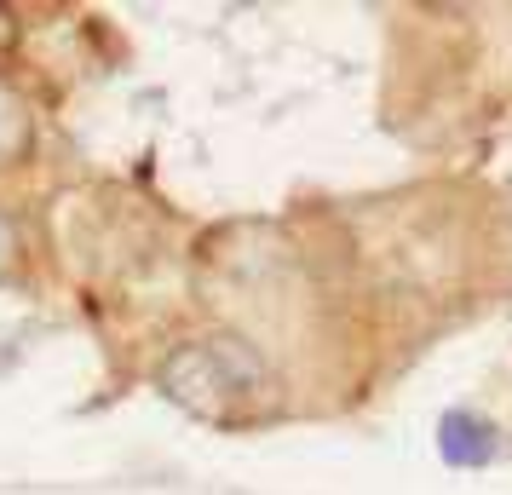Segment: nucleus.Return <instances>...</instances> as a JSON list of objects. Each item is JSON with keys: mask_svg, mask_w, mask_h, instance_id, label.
I'll return each instance as SVG.
<instances>
[{"mask_svg": "<svg viewBox=\"0 0 512 495\" xmlns=\"http://www.w3.org/2000/svg\"><path fill=\"white\" fill-rule=\"evenodd\" d=\"M495 426L484 421V415H472V409H449L438 421V455L449 461V467H484V461H495Z\"/></svg>", "mask_w": 512, "mask_h": 495, "instance_id": "2", "label": "nucleus"}, {"mask_svg": "<svg viewBox=\"0 0 512 495\" xmlns=\"http://www.w3.org/2000/svg\"><path fill=\"white\" fill-rule=\"evenodd\" d=\"M0 248H6V225H0Z\"/></svg>", "mask_w": 512, "mask_h": 495, "instance_id": "5", "label": "nucleus"}, {"mask_svg": "<svg viewBox=\"0 0 512 495\" xmlns=\"http://www.w3.org/2000/svg\"><path fill=\"white\" fill-rule=\"evenodd\" d=\"M29 144H35V116H29L24 98H18V87L0 81V167L24 162Z\"/></svg>", "mask_w": 512, "mask_h": 495, "instance_id": "3", "label": "nucleus"}, {"mask_svg": "<svg viewBox=\"0 0 512 495\" xmlns=\"http://www.w3.org/2000/svg\"><path fill=\"white\" fill-rule=\"evenodd\" d=\"M156 386L167 403H179L185 415L213 426L254 421L271 403V363L242 340V334H208V340H185L162 357Z\"/></svg>", "mask_w": 512, "mask_h": 495, "instance_id": "1", "label": "nucleus"}, {"mask_svg": "<svg viewBox=\"0 0 512 495\" xmlns=\"http://www.w3.org/2000/svg\"><path fill=\"white\" fill-rule=\"evenodd\" d=\"M12 41H18V18H12V12H6V6H0V58H6V52H12Z\"/></svg>", "mask_w": 512, "mask_h": 495, "instance_id": "4", "label": "nucleus"}]
</instances>
